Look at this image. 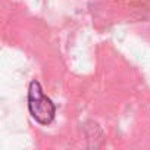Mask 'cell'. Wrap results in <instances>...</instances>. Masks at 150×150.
<instances>
[{"label": "cell", "mask_w": 150, "mask_h": 150, "mask_svg": "<svg viewBox=\"0 0 150 150\" xmlns=\"http://www.w3.org/2000/svg\"><path fill=\"white\" fill-rule=\"evenodd\" d=\"M28 110L30 115L41 125H49L56 113L53 102L43 93V88L37 80L30 83L28 88Z\"/></svg>", "instance_id": "1"}]
</instances>
